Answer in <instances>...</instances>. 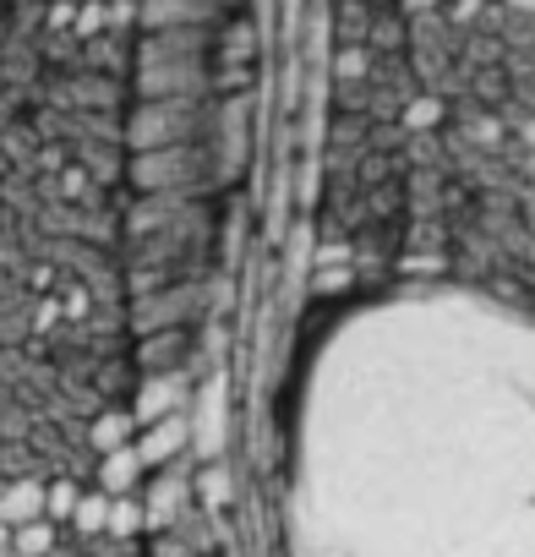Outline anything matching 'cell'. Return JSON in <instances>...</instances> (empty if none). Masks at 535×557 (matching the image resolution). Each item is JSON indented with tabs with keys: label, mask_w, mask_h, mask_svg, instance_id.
Segmentation results:
<instances>
[{
	"label": "cell",
	"mask_w": 535,
	"mask_h": 557,
	"mask_svg": "<svg viewBox=\"0 0 535 557\" xmlns=\"http://www.w3.org/2000/svg\"><path fill=\"white\" fill-rule=\"evenodd\" d=\"M290 557H535V318L459 278L328 312L279 432Z\"/></svg>",
	"instance_id": "1"
}]
</instances>
